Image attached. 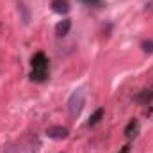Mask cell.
I'll list each match as a JSON object with an SVG mask.
<instances>
[{"instance_id": "obj_1", "label": "cell", "mask_w": 153, "mask_h": 153, "mask_svg": "<svg viewBox=\"0 0 153 153\" xmlns=\"http://www.w3.org/2000/svg\"><path fill=\"white\" fill-rule=\"evenodd\" d=\"M39 148V141L36 135H25L22 141L14 144H7L5 153H36Z\"/></svg>"}, {"instance_id": "obj_2", "label": "cell", "mask_w": 153, "mask_h": 153, "mask_svg": "<svg viewBox=\"0 0 153 153\" xmlns=\"http://www.w3.org/2000/svg\"><path fill=\"white\" fill-rule=\"evenodd\" d=\"M84 103H85V91L76 89L68 100V116L71 119H76L82 112V109H84Z\"/></svg>"}, {"instance_id": "obj_3", "label": "cell", "mask_w": 153, "mask_h": 153, "mask_svg": "<svg viewBox=\"0 0 153 153\" xmlns=\"http://www.w3.org/2000/svg\"><path fill=\"white\" fill-rule=\"evenodd\" d=\"M46 135L50 139H55V141H62V139H68L70 135V130L66 126H50L46 130Z\"/></svg>"}, {"instance_id": "obj_4", "label": "cell", "mask_w": 153, "mask_h": 153, "mask_svg": "<svg viewBox=\"0 0 153 153\" xmlns=\"http://www.w3.org/2000/svg\"><path fill=\"white\" fill-rule=\"evenodd\" d=\"M32 70H38V71H48V59L43 52L34 53L32 57Z\"/></svg>"}, {"instance_id": "obj_5", "label": "cell", "mask_w": 153, "mask_h": 153, "mask_svg": "<svg viewBox=\"0 0 153 153\" xmlns=\"http://www.w3.org/2000/svg\"><path fill=\"white\" fill-rule=\"evenodd\" d=\"M52 11L57 14H66L70 11V2L68 0H52Z\"/></svg>"}, {"instance_id": "obj_6", "label": "cell", "mask_w": 153, "mask_h": 153, "mask_svg": "<svg viewBox=\"0 0 153 153\" xmlns=\"http://www.w3.org/2000/svg\"><path fill=\"white\" fill-rule=\"evenodd\" d=\"M71 29V20H62L55 25V36L57 38H64Z\"/></svg>"}, {"instance_id": "obj_7", "label": "cell", "mask_w": 153, "mask_h": 153, "mask_svg": "<svg viewBox=\"0 0 153 153\" xmlns=\"http://www.w3.org/2000/svg\"><path fill=\"white\" fill-rule=\"evenodd\" d=\"M137 132H139V121H137V119H132V121L126 125V128H125V135H126L128 139H132V137L137 135Z\"/></svg>"}, {"instance_id": "obj_8", "label": "cell", "mask_w": 153, "mask_h": 153, "mask_svg": "<svg viewBox=\"0 0 153 153\" xmlns=\"http://www.w3.org/2000/svg\"><path fill=\"white\" fill-rule=\"evenodd\" d=\"M152 98H153V93L148 91V89H144V91H141L137 96H134V102H137V103H148Z\"/></svg>"}, {"instance_id": "obj_9", "label": "cell", "mask_w": 153, "mask_h": 153, "mask_svg": "<svg viewBox=\"0 0 153 153\" xmlns=\"http://www.w3.org/2000/svg\"><path fill=\"white\" fill-rule=\"evenodd\" d=\"M103 109L100 107V109H96L94 112H93V116L89 117V121H87V126H94V125H98L100 121H102V117H103Z\"/></svg>"}, {"instance_id": "obj_10", "label": "cell", "mask_w": 153, "mask_h": 153, "mask_svg": "<svg viewBox=\"0 0 153 153\" xmlns=\"http://www.w3.org/2000/svg\"><path fill=\"white\" fill-rule=\"evenodd\" d=\"M46 76H48V71H38V70H32V73H30V80H32V82H43V80H46Z\"/></svg>"}, {"instance_id": "obj_11", "label": "cell", "mask_w": 153, "mask_h": 153, "mask_svg": "<svg viewBox=\"0 0 153 153\" xmlns=\"http://www.w3.org/2000/svg\"><path fill=\"white\" fill-rule=\"evenodd\" d=\"M18 9L22 11V20H23V23H29V20H30V14H29L27 7H25L23 4H18Z\"/></svg>"}, {"instance_id": "obj_12", "label": "cell", "mask_w": 153, "mask_h": 153, "mask_svg": "<svg viewBox=\"0 0 153 153\" xmlns=\"http://www.w3.org/2000/svg\"><path fill=\"white\" fill-rule=\"evenodd\" d=\"M143 52H146V53H153V41H143Z\"/></svg>"}, {"instance_id": "obj_13", "label": "cell", "mask_w": 153, "mask_h": 153, "mask_svg": "<svg viewBox=\"0 0 153 153\" xmlns=\"http://www.w3.org/2000/svg\"><path fill=\"white\" fill-rule=\"evenodd\" d=\"M119 153H130V144L123 146V148H121V152H119Z\"/></svg>"}]
</instances>
